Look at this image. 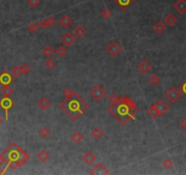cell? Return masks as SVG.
<instances>
[{
	"instance_id": "6da1fadb",
	"label": "cell",
	"mask_w": 186,
	"mask_h": 175,
	"mask_svg": "<svg viewBox=\"0 0 186 175\" xmlns=\"http://www.w3.org/2000/svg\"><path fill=\"white\" fill-rule=\"evenodd\" d=\"M109 113L114 117L121 125H126L129 119H135L136 114L139 112V109L135 102L125 95L119 97V101L113 103L109 109Z\"/></svg>"
},
{
	"instance_id": "7a4b0ae2",
	"label": "cell",
	"mask_w": 186,
	"mask_h": 175,
	"mask_svg": "<svg viewBox=\"0 0 186 175\" xmlns=\"http://www.w3.org/2000/svg\"><path fill=\"white\" fill-rule=\"evenodd\" d=\"M60 108L67 115L71 118V120L76 121L89 108V104L76 92L73 95L62 101Z\"/></svg>"
},
{
	"instance_id": "3957f363",
	"label": "cell",
	"mask_w": 186,
	"mask_h": 175,
	"mask_svg": "<svg viewBox=\"0 0 186 175\" xmlns=\"http://www.w3.org/2000/svg\"><path fill=\"white\" fill-rule=\"evenodd\" d=\"M3 154L6 159L5 168H10L11 170H16L17 168L22 167L30 159L29 155L16 142H12L3 151Z\"/></svg>"
},
{
	"instance_id": "277c9868",
	"label": "cell",
	"mask_w": 186,
	"mask_h": 175,
	"mask_svg": "<svg viewBox=\"0 0 186 175\" xmlns=\"http://www.w3.org/2000/svg\"><path fill=\"white\" fill-rule=\"evenodd\" d=\"M89 94L93 100H95L97 102H99L107 95V91L100 85H96L93 87V89H91Z\"/></svg>"
},
{
	"instance_id": "5b68a950",
	"label": "cell",
	"mask_w": 186,
	"mask_h": 175,
	"mask_svg": "<svg viewBox=\"0 0 186 175\" xmlns=\"http://www.w3.org/2000/svg\"><path fill=\"white\" fill-rule=\"evenodd\" d=\"M165 97L168 99V100L172 103H175L177 102V100L182 97V92L180 91L179 89L175 88V87H172L171 89H169L166 93H165Z\"/></svg>"
},
{
	"instance_id": "8992f818",
	"label": "cell",
	"mask_w": 186,
	"mask_h": 175,
	"mask_svg": "<svg viewBox=\"0 0 186 175\" xmlns=\"http://www.w3.org/2000/svg\"><path fill=\"white\" fill-rule=\"evenodd\" d=\"M15 103L14 101L10 99V97H4L0 100V108L4 110L5 111V120L8 119V111L14 107Z\"/></svg>"
},
{
	"instance_id": "52a82bcc",
	"label": "cell",
	"mask_w": 186,
	"mask_h": 175,
	"mask_svg": "<svg viewBox=\"0 0 186 175\" xmlns=\"http://www.w3.org/2000/svg\"><path fill=\"white\" fill-rule=\"evenodd\" d=\"M106 51L113 58L118 57L121 52L122 51V47L116 41H112L110 43V45H108V47L106 48Z\"/></svg>"
},
{
	"instance_id": "ba28073f",
	"label": "cell",
	"mask_w": 186,
	"mask_h": 175,
	"mask_svg": "<svg viewBox=\"0 0 186 175\" xmlns=\"http://www.w3.org/2000/svg\"><path fill=\"white\" fill-rule=\"evenodd\" d=\"M15 80V77L11 74V72L7 70H4L0 73V84L2 86H8L13 83Z\"/></svg>"
},
{
	"instance_id": "9c48e42d",
	"label": "cell",
	"mask_w": 186,
	"mask_h": 175,
	"mask_svg": "<svg viewBox=\"0 0 186 175\" xmlns=\"http://www.w3.org/2000/svg\"><path fill=\"white\" fill-rule=\"evenodd\" d=\"M154 106H155V108L157 109V111H158V112H159V114H160V117L162 116L163 114H165L168 111H169V105L163 100H157L154 104H153Z\"/></svg>"
},
{
	"instance_id": "30bf717a",
	"label": "cell",
	"mask_w": 186,
	"mask_h": 175,
	"mask_svg": "<svg viewBox=\"0 0 186 175\" xmlns=\"http://www.w3.org/2000/svg\"><path fill=\"white\" fill-rule=\"evenodd\" d=\"M60 40H61L62 44H64L66 47H70L76 41V37L74 36L73 33L67 32L62 36Z\"/></svg>"
},
{
	"instance_id": "8fae6325",
	"label": "cell",
	"mask_w": 186,
	"mask_h": 175,
	"mask_svg": "<svg viewBox=\"0 0 186 175\" xmlns=\"http://www.w3.org/2000/svg\"><path fill=\"white\" fill-rule=\"evenodd\" d=\"M110 173V172H109V170L101 163V162H99V163H97L96 164V166L92 169V170H90V172H89V174H109Z\"/></svg>"
},
{
	"instance_id": "7c38bea8",
	"label": "cell",
	"mask_w": 186,
	"mask_h": 175,
	"mask_svg": "<svg viewBox=\"0 0 186 175\" xmlns=\"http://www.w3.org/2000/svg\"><path fill=\"white\" fill-rule=\"evenodd\" d=\"M137 68L139 69V71L142 74H147L151 69V65L145 59L141 60L140 63L138 64Z\"/></svg>"
},
{
	"instance_id": "4fadbf2b",
	"label": "cell",
	"mask_w": 186,
	"mask_h": 175,
	"mask_svg": "<svg viewBox=\"0 0 186 175\" xmlns=\"http://www.w3.org/2000/svg\"><path fill=\"white\" fill-rule=\"evenodd\" d=\"M96 156L92 151H87L83 156H82V161L89 166L92 165L96 162Z\"/></svg>"
},
{
	"instance_id": "5bb4252c",
	"label": "cell",
	"mask_w": 186,
	"mask_h": 175,
	"mask_svg": "<svg viewBox=\"0 0 186 175\" xmlns=\"http://www.w3.org/2000/svg\"><path fill=\"white\" fill-rule=\"evenodd\" d=\"M173 8L181 15H184L186 12V0H177L173 4Z\"/></svg>"
},
{
	"instance_id": "9a60e30c",
	"label": "cell",
	"mask_w": 186,
	"mask_h": 175,
	"mask_svg": "<svg viewBox=\"0 0 186 175\" xmlns=\"http://www.w3.org/2000/svg\"><path fill=\"white\" fill-rule=\"evenodd\" d=\"M177 21H178L177 17L173 13H169L163 18V23H165L169 27H173L177 23Z\"/></svg>"
},
{
	"instance_id": "2e32d148",
	"label": "cell",
	"mask_w": 186,
	"mask_h": 175,
	"mask_svg": "<svg viewBox=\"0 0 186 175\" xmlns=\"http://www.w3.org/2000/svg\"><path fill=\"white\" fill-rule=\"evenodd\" d=\"M73 34L76 38H82L86 34H87V29L82 26V25H78L74 29H73Z\"/></svg>"
},
{
	"instance_id": "e0dca14e",
	"label": "cell",
	"mask_w": 186,
	"mask_h": 175,
	"mask_svg": "<svg viewBox=\"0 0 186 175\" xmlns=\"http://www.w3.org/2000/svg\"><path fill=\"white\" fill-rule=\"evenodd\" d=\"M60 23L64 28H68L73 24V19L68 15H64L60 19Z\"/></svg>"
},
{
	"instance_id": "ac0fdd59",
	"label": "cell",
	"mask_w": 186,
	"mask_h": 175,
	"mask_svg": "<svg viewBox=\"0 0 186 175\" xmlns=\"http://www.w3.org/2000/svg\"><path fill=\"white\" fill-rule=\"evenodd\" d=\"M152 28H153V30L156 32V34L162 35V34L166 30V26H165V24H164L163 22L158 21V22H156V23L153 25Z\"/></svg>"
},
{
	"instance_id": "d6986e66",
	"label": "cell",
	"mask_w": 186,
	"mask_h": 175,
	"mask_svg": "<svg viewBox=\"0 0 186 175\" xmlns=\"http://www.w3.org/2000/svg\"><path fill=\"white\" fill-rule=\"evenodd\" d=\"M122 10L128 9L134 2L135 0H113Z\"/></svg>"
},
{
	"instance_id": "ffe728a7",
	"label": "cell",
	"mask_w": 186,
	"mask_h": 175,
	"mask_svg": "<svg viewBox=\"0 0 186 175\" xmlns=\"http://www.w3.org/2000/svg\"><path fill=\"white\" fill-rule=\"evenodd\" d=\"M38 107L40 110H42V111H47V110L50 107V102H49V100L47 98L43 97V98H41V99L38 100Z\"/></svg>"
},
{
	"instance_id": "44dd1931",
	"label": "cell",
	"mask_w": 186,
	"mask_h": 175,
	"mask_svg": "<svg viewBox=\"0 0 186 175\" xmlns=\"http://www.w3.org/2000/svg\"><path fill=\"white\" fill-rule=\"evenodd\" d=\"M37 158H38V160L39 162H46L50 158V155H49V153L47 151L41 150V151L37 154Z\"/></svg>"
},
{
	"instance_id": "7402d4cb",
	"label": "cell",
	"mask_w": 186,
	"mask_h": 175,
	"mask_svg": "<svg viewBox=\"0 0 186 175\" xmlns=\"http://www.w3.org/2000/svg\"><path fill=\"white\" fill-rule=\"evenodd\" d=\"M147 113H148V115L151 117V118H158V117H160V114H159V112H158V111H157V109L155 108V106L152 104L149 109H148V111H147Z\"/></svg>"
},
{
	"instance_id": "603a6c76",
	"label": "cell",
	"mask_w": 186,
	"mask_h": 175,
	"mask_svg": "<svg viewBox=\"0 0 186 175\" xmlns=\"http://www.w3.org/2000/svg\"><path fill=\"white\" fill-rule=\"evenodd\" d=\"M1 93L4 97H10L14 93V89L8 85V86H3V89H1Z\"/></svg>"
},
{
	"instance_id": "cb8c5ba5",
	"label": "cell",
	"mask_w": 186,
	"mask_h": 175,
	"mask_svg": "<svg viewBox=\"0 0 186 175\" xmlns=\"http://www.w3.org/2000/svg\"><path fill=\"white\" fill-rule=\"evenodd\" d=\"M91 135H92V137L93 138H95L96 140H99V139H100L103 135H104V132H103V130L102 129H100V128H94L92 130H91Z\"/></svg>"
},
{
	"instance_id": "d4e9b609",
	"label": "cell",
	"mask_w": 186,
	"mask_h": 175,
	"mask_svg": "<svg viewBox=\"0 0 186 175\" xmlns=\"http://www.w3.org/2000/svg\"><path fill=\"white\" fill-rule=\"evenodd\" d=\"M82 140H83V136H82V134L80 132L75 131V132L72 133V135H71V140L74 143H79Z\"/></svg>"
},
{
	"instance_id": "484cf974",
	"label": "cell",
	"mask_w": 186,
	"mask_h": 175,
	"mask_svg": "<svg viewBox=\"0 0 186 175\" xmlns=\"http://www.w3.org/2000/svg\"><path fill=\"white\" fill-rule=\"evenodd\" d=\"M42 53L44 54L45 57H47V58H50V57H52V56L54 55L55 51H54V49H53L50 46H46V47L43 49Z\"/></svg>"
},
{
	"instance_id": "4316f807",
	"label": "cell",
	"mask_w": 186,
	"mask_h": 175,
	"mask_svg": "<svg viewBox=\"0 0 186 175\" xmlns=\"http://www.w3.org/2000/svg\"><path fill=\"white\" fill-rule=\"evenodd\" d=\"M160 80H161L160 78H159L156 74H152V75L149 78V79H148L149 83H150L151 86H157V85L159 84Z\"/></svg>"
},
{
	"instance_id": "83f0119b",
	"label": "cell",
	"mask_w": 186,
	"mask_h": 175,
	"mask_svg": "<svg viewBox=\"0 0 186 175\" xmlns=\"http://www.w3.org/2000/svg\"><path fill=\"white\" fill-rule=\"evenodd\" d=\"M55 52L57 53V55H58L59 57L62 58V57H64V56L67 53V49H66L64 46L60 45V46H59V47L57 48V49H56Z\"/></svg>"
},
{
	"instance_id": "f1b7e54d",
	"label": "cell",
	"mask_w": 186,
	"mask_h": 175,
	"mask_svg": "<svg viewBox=\"0 0 186 175\" xmlns=\"http://www.w3.org/2000/svg\"><path fill=\"white\" fill-rule=\"evenodd\" d=\"M39 135H40L42 138L46 139V138H48V137L50 135V130L49 129L48 127H43V128H41L40 130H39Z\"/></svg>"
},
{
	"instance_id": "f546056e",
	"label": "cell",
	"mask_w": 186,
	"mask_h": 175,
	"mask_svg": "<svg viewBox=\"0 0 186 175\" xmlns=\"http://www.w3.org/2000/svg\"><path fill=\"white\" fill-rule=\"evenodd\" d=\"M11 74H12L15 78H18V77H20V75L22 74L21 69H20V67H18V66H15V67L11 69Z\"/></svg>"
},
{
	"instance_id": "4dcf8cb0",
	"label": "cell",
	"mask_w": 186,
	"mask_h": 175,
	"mask_svg": "<svg viewBox=\"0 0 186 175\" xmlns=\"http://www.w3.org/2000/svg\"><path fill=\"white\" fill-rule=\"evenodd\" d=\"M39 27H38V24L35 23V22H32L30 23L28 26H27V29L31 32V33H36L38 30Z\"/></svg>"
},
{
	"instance_id": "1f68e13d",
	"label": "cell",
	"mask_w": 186,
	"mask_h": 175,
	"mask_svg": "<svg viewBox=\"0 0 186 175\" xmlns=\"http://www.w3.org/2000/svg\"><path fill=\"white\" fill-rule=\"evenodd\" d=\"M20 69H21L22 74H24V75H27V74L31 71L30 66H29L28 64H27V63H24V64L20 67Z\"/></svg>"
},
{
	"instance_id": "d6a6232c",
	"label": "cell",
	"mask_w": 186,
	"mask_h": 175,
	"mask_svg": "<svg viewBox=\"0 0 186 175\" xmlns=\"http://www.w3.org/2000/svg\"><path fill=\"white\" fill-rule=\"evenodd\" d=\"M45 67H46L48 69H53V68L56 67V62H55L53 59L49 58V59L45 62Z\"/></svg>"
},
{
	"instance_id": "836d02e7",
	"label": "cell",
	"mask_w": 186,
	"mask_h": 175,
	"mask_svg": "<svg viewBox=\"0 0 186 175\" xmlns=\"http://www.w3.org/2000/svg\"><path fill=\"white\" fill-rule=\"evenodd\" d=\"M100 14H101L102 17L105 18V19H109V18L112 16V13H111V11L109 8H104V9H102V11H101Z\"/></svg>"
},
{
	"instance_id": "e575fe53",
	"label": "cell",
	"mask_w": 186,
	"mask_h": 175,
	"mask_svg": "<svg viewBox=\"0 0 186 175\" xmlns=\"http://www.w3.org/2000/svg\"><path fill=\"white\" fill-rule=\"evenodd\" d=\"M162 165L165 169H171L173 166V162L171 159H165L162 162Z\"/></svg>"
},
{
	"instance_id": "d590c367",
	"label": "cell",
	"mask_w": 186,
	"mask_h": 175,
	"mask_svg": "<svg viewBox=\"0 0 186 175\" xmlns=\"http://www.w3.org/2000/svg\"><path fill=\"white\" fill-rule=\"evenodd\" d=\"M47 22H48V27H53L57 24V20L52 16L47 18Z\"/></svg>"
},
{
	"instance_id": "8d00e7d4",
	"label": "cell",
	"mask_w": 186,
	"mask_h": 175,
	"mask_svg": "<svg viewBox=\"0 0 186 175\" xmlns=\"http://www.w3.org/2000/svg\"><path fill=\"white\" fill-rule=\"evenodd\" d=\"M108 100L111 102V103H117L118 101H119V97L116 95V94H114V93H112V94H111L110 96H109V99H108Z\"/></svg>"
},
{
	"instance_id": "74e56055",
	"label": "cell",
	"mask_w": 186,
	"mask_h": 175,
	"mask_svg": "<svg viewBox=\"0 0 186 175\" xmlns=\"http://www.w3.org/2000/svg\"><path fill=\"white\" fill-rule=\"evenodd\" d=\"M38 27L39 28L41 29H46L48 27V22H47V19H41L39 22H38Z\"/></svg>"
},
{
	"instance_id": "f35d334b",
	"label": "cell",
	"mask_w": 186,
	"mask_h": 175,
	"mask_svg": "<svg viewBox=\"0 0 186 175\" xmlns=\"http://www.w3.org/2000/svg\"><path fill=\"white\" fill-rule=\"evenodd\" d=\"M63 95L66 97V99H68V98H70L72 95H73V91H71V89H65L64 90H63Z\"/></svg>"
},
{
	"instance_id": "ab89813d",
	"label": "cell",
	"mask_w": 186,
	"mask_h": 175,
	"mask_svg": "<svg viewBox=\"0 0 186 175\" xmlns=\"http://www.w3.org/2000/svg\"><path fill=\"white\" fill-rule=\"evenodd\" d=\"M27 3L31 7H37L40 4V0H27Z\"/></svg>"
},
{
	"instance_id": "60d3db41",
	"label": "cell",
	"mask_w": 186,
	"mask_h": 175,
	"mask_svg": "<svg viewBox=\"0 0 186 175\" xmlns=\"http://www.w3.org/2000/svg\"><path fill=\"white\" fill-rule=\"evenodd\" d=\"M179 89H180V91L182 92V94H184L186 97V80H184V83L180 86Z\"/></svg>"
},
{
	"instance_id": "b9f144b4",
	"label": "cell",
	"mask_w": 186,
	"mask_h": 175,
	"mask_svg": "<svg viewBox=\"0 0 186 175\" xmlns=\"http://www.w3.org/2000/svg\"><path fill=\"white\" fill-rule=\"evenodd\" d=\"M5 163H6V159H5V155H4L3 152H2V153L0 154V166L3 165V164H5Z\"/></svg>"
},
{
	"instance_id": "7bdbcfd3",
	"label": "cell",
	"mask_w": 186,
	"mask_h": 175,
	"mask_svg": "<svg viewBox=\"0 0 186 175\" xmlns=\"http://www.w3.org/2000/svg\"><path fill=\"white\" fill-rule=\"evenodd\" d=\"M180 125H181V127H182V128H183V129L186 131V117L184 118H183V119L181 120Z\"/></svg>"
},
{
	"instance_id": "ee69618b",
	"label": "cell",
	"mask_w": 186,
	"mask_h": 175,
	"mask_svg": "<svg viewBox=\"0 0 186 175\" xmlns=\"http://www.w3.org/2000/svg\"><path fill=\"white\" fill-rule=\"evenodd\" d=\"M5 171H6V168H5V169H2V168H0V174H5Z\"/></svg>"
},
{
	"instance_id": "f6af8a7d",
	"label": "cell",
	"mask_w": 186,
	"mask_h": 175,
	"mask_svg": "<svg viewBox=\"0 0 186 175\" xmlns=\"http://www.w3.org/2000/svg\"><path fill=\"white\" fill-rule=\"evenodd\" d=\"M2 123H3V119H2V118H0V125H1Z\"/></svg>"
}]
</instances>
